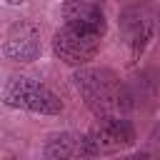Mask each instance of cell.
<instances>
[{
	"mask_svg": "<svg viewBox=\"0 0 160 160\" xmlns=\"http://www.w3.org/2000/svg\"><path fill=\"white\" fill-rule=\"evenodd\" d=\"M75 88L82 95L85 105L90 108V112L100 120V118H115L122 115L128 110V92L120 85V80L105 70V68H85L75 72Z\"/></svg>",
	"mask_w": 160,
	"mask_h": 160,
	"instance_id": "1",
	"label": "cell"
},
{
	"mask_svg": "<svg viewBox=\"0 0 160 160\" xmlns=\"http://www.w3.org/2000/svg\"><path fill=\"white\" fill-rule=\"evenodd\" d=\"M2 100L10 108H20V110H28V112H40V115H58L62 110V102L58 100V95L50 88H45L42 82L32 80V78H12L5 85Z\"/></svg>",
	"mask_w": 160,
	"mask_h": 160,
	"instance_id": "2",
	"label": "cell"
},
{
	"mask_svg": "<svg viewBox=\"0 0 160 160\" xmlns=\"http://www.w3.org/2000/svg\"><path fill=\"white\" fill-rule=\"evenodd\" d=\"M100 40H102L100 32H92V30L65 22L52 38V52L65 65L80 68V65H85L95 58V52L100 50Z\"/></svg>",
	"mask_w": 160,
	"mask_h": 160,
	"instance_id": "3",
	"label": "cell"
},
{
	"mask_svg": "<svg viewBox=\"0 0 160 160\" xmlns=\"http://www.w3.org/2000/svg\"><path fill=\"white\" fill-rule=\"evenodd\" d=\"M88 138L95 148V155H100L130 148L135 142V130L122 115H115V118H100V122L88 132Z\"/></svg>",
	"mask_w": 160,
	"mask_h": 160,
	"instance_id": "4",
	"label": "cell"
},
{
	"mask_svg": "<svg viewBox=\"0 0 160 160\" xmlns=\"http://www.w3.org/2000/svg\"><path fill=\"white\" fill-rule=\"evenodd\" d=\"M62 18L70 25L105 35V0H62Z\"/></svg>",
	"mask_w": 160,
	"mask_h": 160,
	"instance_id": "5",
	"label": "cell"
},
{
	"mask_svg": "<svg viewBox=\"0 0 160 160\" xmlns=\"http://www.w3.org/2000/svg\"><path fill=\"white\" fill-rule=\"evenodd\" d=\"M5 55L20 62L35 60L40 55V30L32 22H18L10 28V32L5 35V45H2Z\"/></svg>",
	"mask_w": 160,
	"mask_h": 160,
	"instance_id": "6",
	"label": "cell"
},
{
	"mask_svg": "<svg viewBox=\"0 0 160 160\" xmlns=\"http://www.w3.org/2000/svg\"><path fill=\"white\" fill-rule=\"evenodd\" d=\"M45 155L48 158H92L95 148H92V142H90L88 135L60 132V135H55V138L48 140Z\"/></svg>",
	"mask_w": 160,
	"mask_h": 160,
	"instance_id": "7",
	"label": "cell"
},
{
	"mask_svg": "<svg viewBox=\"0 0 160 160\" xmlns=\"http://www.w3.org/2000/svg\"><path fill=\"white\" fill-rule=\"evenodd\" d=\"M122 28H125V35H128V45L132 48V52H142L145 42L150 40L152 35V25L145 15H140V10H130L125 12V20H122Z\"/></svg>",
	"mask_w": 160,
	"mask_h": 160,
	"instance_id": "8",
	"label": "cell"
},
{
	"mask_svg": "<svg viewBox=\"0 0 160 160\" xmlns=\"http://www.w3.org/2000/svg\"><path fill=\"white\" fill-rule=\"evenodd\" d=\"M8 2H12V5H20V2H25V0H8Z\"/></svg>",
	"mask_w": 160,
	"mask_h": 160,
	"instance_id": "9",
	"label": "cell"
}]
</instances>
